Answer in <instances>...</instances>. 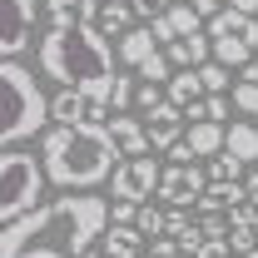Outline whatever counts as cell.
I'll return each mask as SVG.
<instances>
[{"instance_id":"6da1fadb","label":"cell","mask_w":258,"mask_h":258,"mask_svg":"<svg viewBox=\"0 0 258 258\" xmlns=\"http://www.w3.org/2000/svg\"><path fill=\"white\" fill-rule=\"evenodd\" d=\"M109 233V204L99 194L45 199L15 224H0V258H85Z\"/></svg>"},{"instance_id":"7a4b0ae2","label":"cell","mask_w":258,"mask_h":258,"mask_svg":"<svg viewBox=\"0 0 258 258\" xmlns=\"http://www.w3.org/2000/svg\"><path fill=\"white\" fill-rule=\"evenodd\" d=\"M114 45L95 25H50L40 40V70L60 80V90H95L109 99L114 90Z\"/></svg>"},{"instance_id":"3957f363","label":"cell","mask_w":258,"mask_h":258,"mask_svg":"<svg viewBox=\"0 0 258 258\" xmlns=\"http://www.w3.org/2000/svg\"><path fill=\"white\" fill-rule=\"evenodd\" d=\"M40 154H45L50 184H60L64 194H90L95 184L114 179V169H119V159H124L119 144H114V134H109V124L104 129L55 124V129H45Z\"/></svg>"},{"instance_id":"277c9868","label":"cell","mask_w":258,"mask_h":258,"mask_svg":"<svg viewBox=\"0 0 258 258\" xmlns=\"http://www.w3.org/2000/svg\"><path fill=\"white\" fill-rule=\"evenodd\" d=\"M0 95H5V114H0V139L5 149H15L20 139H35L40 129L55 119V99H45L40 80L20 60L0 64Z\"/></svg>"},{"instance_id":"5b68a950","label":"cell","mask_w":258,"mask_h":258,"mask_svg":"<svg viewBox=\"0 0 258 258\" xmlns=\"http://www.w3.org/2000/svg\"><path fill=\"white\" fill-rule=\"evenodd\" d=\"M45 184H50V174H45V164H35V154L5 149L0 154V224H15L30 209H40Z\"/></svg>"},{"instance_id":"8992f818","label":"cell","mask_w":258,"mask_h":258,"mask_svg":"<svg viewBox=\"0 0 258 258\" xmlns=\"http://www.w3.org/2000/svg\"><path fill=\"white\" fill-rule=\"evenodd\" d=\"M114 119L109 99L95 95V90H60L55 95V124H70V129H104Z\"/></svg>"},{"instance_id":"52a82bcc","label":"cell","mask_w":258,"mask_h":258,"mask_svg":"<svg viewBox=\"0 0 258 258\" xmlns=\"http://www.w3.org/2000/svg\"><path fill=\"white\" fill-rule=\"evenodd\" d=\"M159 179H164V169H159V159H154V154L119 159V169H114V199L144 204V199H154V194H159Z\"/></svg>"},{"instance_id":"ba28073f","label":"cell","mask_w":258,"mask_h":258,"mask_svg":"<svg viewBox=\"0 0 258 258\" xmlns=\"http://www.w3.org/2000/svg\"><path fill=\"white\" fill-rule=\"evenodd\" d=\"M35 20H40L35 0H5V30H0V55L5 60H20L35 45Z\"/></svg>"},{"instance_id":"9c48e42d","label":"cell","mask_w":258,"mask_h":258,"mask_svg":"<svg viewBox=\"0 0 258 258\" xmlns=\"http://www.w3.org/2000/svg\"><path fill=\"white\" fill-rule=\"evenodd\" d=\"M209 194V169H199V164H169L159 179V199L169 209H189Z\"/></svg>"},{"instance_id":"30bf717a","label":"cell","mask_w":258,"mask_h":258,"mask_svg":"<svg viewBox=\"0 0 258 258\" xmlns=\"http://www.w3.org/2000/svg\"><path fill=\"white\" fill-rule=\"evenodd\" d=\"M144 134H149V149H154V154H169L174 144H184L189 114H184L179 104H159L154 114H144Z\"/></svg>"},{"instance_id":"8fae6325","label":"cell","mask_w":258,"mask_h":258,"mask_svg":"<svg viewBox=\"0 0 258 258\" xmlns=\"http://www.w3.org/2000/svg\"><path fill=\"white\" fill-rule=\"evenodd\" d=\"M109 134H114V144H119L124 159L154 154V149H149V134H144V114H114V119H109Z\"/></svg>"},{"instance_id":"7c38bea8","label":"cell","mask_w":258,"mask_h":258,"mask_svg":"<svg viewBox=\"0 0 258 258\" xmlns=\"http://www.w3.org/2000/svg\"><path fill=\"white\" fill-rule=\"evenodd\" d=\"M224 35L243 40V45H258V15H238V10L224 5V10L209 20V40H224Z\"/></svg>"},{"instance_id":"4fadbf2b","label":"cell","mask_w":258,"mask_h":258,"mask_svg":"<svg viewBox=\"0 0 258 258\" xmlns=\"http://www.w3.org/2000/svg\"><path fill=\"white\" fill-rule=\"evenodd\" d=\"M154 50H159V40H154V30H144V25H134L129 35L114 40V55H119V64H129V70H139Z\"/></svg>"},{"instance_id":"5bb4252c","label":"cell","mask_w":258,"mask_h":258,"mask_svg":"<svg viewBox=\"0 0 258 258\" xmlns=\"http://www.w3.org/2000/svg\"><path fill=\"white\" fill-rule=\"evenodd\" d=\"M99 0H45V20L50 25H95Z\"/></svg>"},{"instance_id":"9a60e30c","label":"cell","mask_w":258,"mask_h":258,"mask_svg":"<svg viewBox=\"0 0 258 258\" xmlns=\"http://www.w3.org/2000/svg\"><path fill=\"white\" fill-rule=\"evenodd\" d=\"M144 243H149V238L134 224H109V233H104V258H139Z\"/></svg>"},{"instance_id":"2e32d148","label":"cell","mask_w":258,"mask_h":258,"mask_svg":"<svg viewBox=\"0 0 258 258\" xmlns=\"http://www.w3.org/2000/svg\"><path fill=\"white\" fill-rule=\"evenodd\" d=\"M164 90H169V104H179L184 114H189L194 104L209 95V90H204V80H199V70H174V80H169Z\"/></svg>"},{"instance_id":"e0dca14e","label":"cell","mask_w":258,"mask_h":258,"mask_svg":"<svg viewBox=\"0 0 258 258\" xmlns=\"http://www.w3.org/2000/svg\"><path fill=\"white\" fill-rule=\"evenodd\" d=\"M194 144V154L199 159H214V154H224V144H228V129L224 124H209V119H199V124H189V134H184Z\"/></svg>"},{"instance_id":"ac0fdd59","label":"cell","mask_w":258,"mask_h":258,"mask_svg":"<svg viewBox=\"0 0 258 258\" xmlns=\"http://www.w3.org/2000/svg\"><path fill=\"white\" fill-rule=\"evenodd\" d=\"M238 204H248L243 184H209V194L199 199V214H224V209H238Z\"/></svg>"},{"instance_id":"d6986e66","label":"cell","mask_w":258,"mask_h":258,"mask_svg":"<svg viewBox=\"0 0 258 258\" xmlns=\"http://www.w3.org/2000/svg\"><path fill=\"white\" fill-rule=\"evenodd\" d=\"M95 30H104V35H129L134 30V5H109V0H99V15H95Z\"/></svg>"},{"instance_id":"ffe728a7","label":"cell","mask_w":258,"mask_h":258,"mask_svg":"<svg viewBox=\"0 0 258 258\" xmlns=\"http://www.w3.org/2000/svg\"><path fill=\"white\" fill-rule=\"evenodd\" d=\"M233 159H243V164H253L258 159V129L253 124H243V119H233L228 124V144H224Z\"/></svg>"},{"instance_id":"44dd1931","label":"cell","mask_w":258,"mask_h":258,"mask_svg":"<svg viewBox=\"0 0 258 258\" xmlns=\"http://www.w3.org/2000/svg\"><path fill=\"white\" fill-rule=\"evenodd\" d=\"M214 60L228 64V70H248V64H253V45H243V40L224 35V40H214Z\"/></svg>"},{"instance_id":"7402d4cb","label":"cell","mask_w":258,"mask_h":258,"mask_svg":"<svg viewBox=\"0 0 258 258\" xmlns=\"http://www.w3.org/2000/svg\"><path fill=\"white\" fill-rule=\"evenodd\" d=\"M169 20H174L179 40H194V35H204V15L194 10L189 0H174V5H169Z\"/></svg>"},{"instance_id":"603a6c76","label":"cell","mask_w":258,"mask_h":258,"mask_svg":"<svg viewBox=\"0 0 258 258\" xmlns=\"http://www.w3.org/2000/svg\"><path fill=\"white\" fill-rule=\"evenodd\" d=\"M139 233H144V238H149V243H154V238H169V209H154V204H144V209H139Z\"/></svg>"},{"instance_id":"cb8c5ba5","label":"cell","mask_w":258,"mask_h":258,"mask_svg":"<svg viewBox=\"0 0 258 258\" xmlns=\"http://www.w3.org/2000/svg\"><path fill=\"white\" fill-rule=\"evenodd\" d=\"M243 179V159H233V154H214L209 159V184H238Z\"/></svg>"},{"instance_id":"d4e9b609","label":"cell","mask_w":258,"mask_h":258,"mask_svg":"<svg viewBox=\"0 0 258 258\" xmlns=\"http://www.w3.org/2000/svg\"><path fill=\"white\" fill-rule=\"evenodd\" d=\"M199 119H209V124H224V119H228V99H224V95H204V99L189 109V124H199Z\"/></svg>"},{"instance_id":"484cf974","label":"cell","mask_w":258,"mask_h":258,"mask_svg":"<svg viewBox=\"0 0 258 258\" xmlns=\"http://www.w3.org/2000/svg\"><path fill=\"white\" fill-rule=\"evenodd\" d=\"M139 80H144V85H169V80H174V64H169V55H164V50H154L149 60L139 64Z\"/></svg>"},{"instance_id":"4316f807","label":"cell","mask_w":258,"mask_h":258,"mask_svg":"<svg viewBox=\"0 0 258 258\" xmlns=\"http://www.w3.org/2000/svg\"><path fill=\"white\" fill-rule=\"evenodd\" d=\"M199 80H204V90H209V95H224L228 85H233V80H228V64H219V60L199 64Z\"/></svg>"},{"instance_id":"83f0119b","label":"cell","mask_w":258,"mask_h":258,"mask_svg":"<svg viewBox=\"0 0 258 258\" xmlns=\"http://www.w3.org/2000/svg\"><path fill=\"white\" fill-rule=\"evenodd\" d=\"M134 95H139V85L119 75V80H114V90H109V109H114V114H129V109H134Z\"/></svg>"},{"instance_id":"f1b7e54d","label":"cell","mask_w":258,"mask_h":258,"mask_svg":"<svg viewBox=\"0 0 258 258\" xmlns=\"http://www.w3.org/2000/svg\"><path fill=\"white\" fill-rule=\"evenodd\" d=\"M159 104H169V90H164V85H139V95H134V109L154 114Z\"/></svg>"},{"instance_id":"f546056e","label":"cell","mask_w":258,"mask_h":258,"mask_svg":"<svg viewBox=\"0 0 258 258\" xmlns=\"http://www.w3.org/2000/svg\"><path fill=\"white\" fill-rule=\"evenodd\" d=\"M233 109H243V114H258V85L238 80V85H233Z\"/></svg>"},{"instance_id":"4dcf8cb0","label":"cell","mask_w":258,"mask_h":258,"mask_svg":"<svg viewBox=\"0 0 258 258\" xmlns=\"http://www.w3.org/2000/svg\"><path fill=\"white\" fill-rule=\"evenodd\" d=\"M194 258H238V253H233L228 238H204V243L194 248Z\"/></svg>"},{"instance_id":"1f68e13d","label":"cell","mask_w":258,"mask_h":258,"mask_svg":"<svg viewBox=\"0 0 258 258\" xmlns=\"http://www.w3.org/2000/svg\"><path fill=\"white\" fill-rule=\"evenodd\" d=\"M139 209H144V204H129V199H114V209H109V224H139Z\"/></svg>"},{"instance_id":"d6a6232c","label":"cell","mask_w":258,"mask_h":258,"mask_svg":"<svg viewBox=\"0 0 258 258\" xmlns=\"http://www.w3.org/2000/svg\"><path fill=\"white\" fill-rule=\"evenodd\" d=\"M184 253H189V248H184L179 238H154V243H149V258H184Z\"/></svg>"},{"instance_id":"836d02e7","label":"cell","mask_w":258,"mask_h":258,"mask_svg":"<svg viewBox=\"0 0 258 258\" xmlns=\"http://www.w3.org/2000/svg\"><path fill=\"white\" fill-rule=\"evenodd\" d=\"M169 5H174V0H134V15H144V20H159V15H169Z\"/></svg>"},{"instance_id":"e575fe53","label":"cell","mask_w":258,"mask_h":258,"mask_svg":"<svg viewBox=\"0 0 258 258\" xmlns=\"http://www.w3.org/2000/svg\"><path fill=\"white\" fill-rule=\"evenodd\" d=\"M189 5L204 15V20H214V15H219V0H189Z\"/></svg>"},{"instance_id":"d590c367","label":"cell","mask_w":258,"mask_h":258,"mask_svg":"<svg viewBox=\"0 0 258 258\" xmlns=\"http://www.w3.org/2000/svg\"><path fill=\"white\" fill-rule=\"evenodd\" d=\"M228 10H238V15H258V0H228Z\"/></svg>"},{"instance_id":"8d00e7d4","label":"cell","mask_w":258,"mask_h":258,"mask_svg":"<svg viewBox=\"0 0 258 258\" xmlns=\"http://www.w3.org/2000/svg\"><path fill=\"white\" fill-rule=\"evenodd\" d=\"M243 189H248V204H258V174H248V179H243Z\"/></svg>"},{"instance_id":"74e56055","label":"cell","mask_w":258,"mask_h":258,"mask_svg":"<svg viewBox=\"0 0 258 258\" xmlns=\"http://www.w3.org/2000/svg\"><path fill=\"white\" fill-rule=\"evenodd\" d=\"M238 80H248V85H258V60L248 64V70H243V75H238Z\"/></svg>"},{"instance_id":"f35d334b","label":"cell","mask_w":258,"mask_h":258,"mask_svg":"<svg viewBox=\"0 0 258 258\" xmlns=\"http://www.w3.org/2000/svg\"><path fill=\"white\" fill-rule=\"evenodd\" d=\"M109 5H134V0H109Z\"/></svg>"},{"instance_id":"ab89813d","label":"cell","mask_w":258,"mask_h":258,"mask_svg":"<svg viewBox=\"0 0 258 258\" xmlns=\"http://www.w3.org/2000/svg\"><path fill=\"white\" fill-rule=\"evenodd\" d=\"M248 258H258V253H248Z\"/></svg>"}]
</instances>
